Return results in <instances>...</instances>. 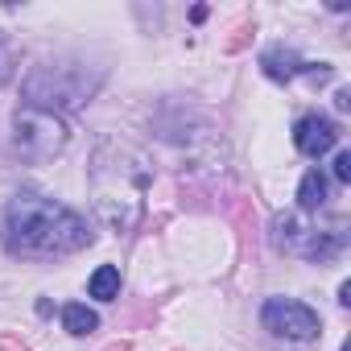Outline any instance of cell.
I'll return each instance as SVG.
<instances>
[{
	"mask_svg": "<svg viewBox=\"0 0 351 351\" xmlns=\"http://www.w3.org/2000/svg\"><path fill=\"white\" fill-rule=\"evenodd\" d=\"M5 244L17 256H62L91 244V228L79 211L21 191L5 211Z\"/></svg>",
	"mask_w": 351,
	"mask_h": 351,
	"instance_id": "1",
	"label": "cell"
},
{
	"mask_svg": "<svg viewBox=\"0 0 351 351\" xmlns=\"http://www.w3.org/2000/svg\"><path fill=\"white\" fill-rule=\"evenodd\" d=\"M145 186H149V169L136 153L108 145L95 165H91V195L95 211L112 232H132L145 215Z\"/></svg>",
	"mask_w": 351,
	"mask_h": 351,
	"instance_id": "2",
	"label": "cell"
},
{
	"mask_svg": "<svg viewBox=\"0 0 351 351\" xmlns=\"http://www.w3.org/2000/svg\"><path fill=\"white\" fill-rule=\"evenodd\" d=\"M13 141L29 161H50L62 145H66V124L54 112H38V108H21L13 120Z\"/></svg>",
	"mask_w": 351,
	"mask_h": 351,
	"instance_id": "3",
	"label": "cell"
},
{
	"mask_svg": "<svg viewBox=\"0 0 351 351\" xmlns=\"http://www.w3.org/2000/svg\"><path fill=\"white\" fill-rule=\"evenodd\" d=\"M261 322H265V330H273L277 339H293V343H310V339L322 330L318 314H314L306 302H293V298H269L265 310H261Z\"/></svg>",
	"mask_w": 351,
	"mask_h": 351,
	"instance_id": "4",
	"label": "cell"
},
{
	"mask_svg": "<svg viewBox=\"0 0 351 351\" xmlns=\"http://www.w3.org/2000/svg\"><path fill=\"white\" fill-rule=\"evenodd\" d=\"M335 141H339V128H335L330 116L310 112V116H302V120L293 124V145H298L306 157H322V153H330Z\"/></svg>",
	"mask_w": 351,
	"mask_h": 351,
	"instance_id": "5",
	"label": "cell"
},
{
	"mask_svg": "<svg viewBox=\"0 0 351 351\" xmlns=\"http://www.w3.org/2000/svg\"><path fill=\"white\" fill-rule=\"evenodd\" d=\"M87 293L99 298V302L120 298V269H116V265H99V269L91 273V281H87Z\"/></svg>",
	"mask_w": 351,
	"mask_h": 351,
	"instance_id": "6",
	"label": "cell"
},
{
	"mask_svg": "<svg viewBox=\"0 0 351 351\" xmlns=\"http://www.w3.org/2000/svg\"><path fill=\"white\" fill-rule=\"evenodd\" d=\"M298 203H302V211H318V207H326V178H322V169H310L306 178H302V186H298Z\"/></svg>",
	"mask_w": 351,
	"mask_h": 351,
	"instance_id": "7",
	"label": "cell"
},
{
	"mask_svg": "<svg viewBox=\"0 0 351 351\" xmlns=\"http://www.w3.org/2000/svg\"><path fill=\"white\" fill-rule=\"evenodd\" d=\"M62 326H66L71 335H91V330L99 326V314H95V310H87L83 302H71V306L62 310Z\"/></svg>",
	"mask_w": 351,
	"mask_h": 351,
	"instance_id": "8",
	"label": "cell"
},
{
	"mask_svg": "<svg viewBox=\"0 0 351 351\" xmlns=\"http://www.w3.org/2000/svg\"><path fill=\"white\" fill-rule=\"evenodd\" d=\"M335 178H339V182H351V153H347V149L335 153Z\"/></svg>",
	"mask_w": 351,
	"mask_h": 351,
	"instance_id": "9",
	"label": "cell"
},
{
	"mask_svg": "<svg viewBox=\"0 0 351 351\" xmlns=\"http://www.w3.org/2000/svg\"><path fill=\"white\" fill-rule=\"evenodd\" d=\"M9 71H13V62H9V54H5V50H0V87L9 83Z\"/></svg>",
	"mask_w": 351,
	"mask_h": 351,
	"instance_id": "10",
	"label": "cell"
}]
</instances>
